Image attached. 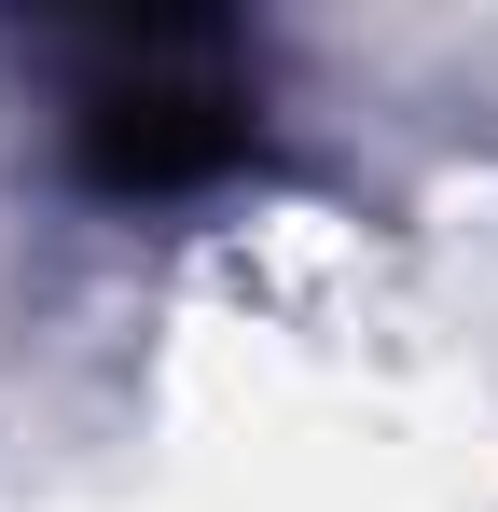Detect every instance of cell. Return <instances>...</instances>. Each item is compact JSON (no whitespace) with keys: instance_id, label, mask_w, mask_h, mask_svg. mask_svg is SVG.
Returning a JSON list of instances; mask_svg holds the SVG:
<instances>
[{"instance_id":"obj_1","label":"cell","mask_w":498,"mask_h":512,"mask_svg":"<svg viewBox=\"0 0 498 512\" xmlns=\"http://www.w3.org/2000/svg\"><path fill=\"white\" fill-rule=\"evenodd\" d=\"M97 194H194L249 153V84L222 28H97V84L70 111Z\"/></svg>"}]
</instances>
